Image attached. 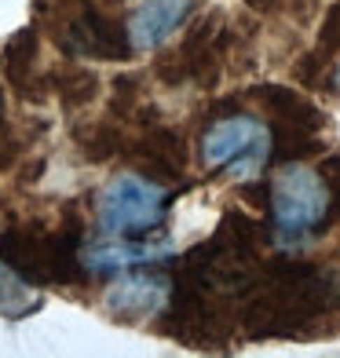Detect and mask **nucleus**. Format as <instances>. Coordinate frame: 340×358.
I'll return each instance as SVG.
<instances>
[{"label":"nucleus","instance_id":"6e6552de","mask_svg":"<svg viewBox=\"0 0 340 358\" xmlns=\"http://www.w3.org/2000/svg\"><path fill=\"white\" fill-rule=\"evenodd\" d=\"M333 80H337V88H340V66H337V73H333Z\"/></svg>","mask_w":340,"mask_h":358},{"label":"nucleus","instance_id":"f03ea898","mask_svg":"<svg viewBox=\"0 0 340 358\" xmlns=\"http://www.w3.org/2000/svg\"><path fill=\"white\" fill-rule=\"evenodd\" d=\"M330 213V187L307 165H285L271 179V216L282 241H300Z\"/></svg>","mask_w":340,"mask_h":358},{"label":"nucleus","instance_id":"20e7f679","mask_svg":"<svg viewBox=\"0 0 340 358\" xmlns=\"http://www.w3.org/2000/svg\"><path fill=\"white\" fill-rule=\"evenodd\" d=\"M165 303H169V278L143 267L113 274V282L103 292V307L121 322H147L165 311Z\"/></svg>","mask_w":340,"mask_h":358},{"label":"nucleus","instance_id":"f257e3e1","mask_svg":"<svg viewBox=\"0 0 340 358\" xmlns=\"http://www.w3.org/2000/svg\"><path fill=\"white\" fill-rule=\"evenodd\" d=\"M169 190L139 172H118L106 179V187L95 198V223L103 234L132 238L147 234L165 220Z\"/></svg>","mask_w":340,"mask_h":358},{"label":"nucleus","instance_id":"423d86ee","mask_svg":"<svg viewBox=\"0 0 340 358\" xmlns=\"http://www.w3.org/2000/svg\"><path fill=\"white\" fill-rule=\"evenodd\" d=\"M194 0H139L128 11V44L136 52H154L165 44L176 29L183 26V19L190 15Z\"/></svg>","mask_w":340,"mask_h":358},{"label":"nucleus","instance_id":"7ed1b4c3","mask_svg":"<svg viewBox=\"0 0 340 358\" xmlns=\"http://www.w3.org/2000/svg\"><path fill=\"white\" fill-rule=\"evenodd\" d=\"M267 154H271V132L260 117H249V113L220 117L201 136V161L234 179H253L267 165Z\"/></svg>","mask_w":340,"mask_h":358},{"label":"nucleus","instance_id":"39448f33","mask_svg":"<svg viewBox=\"0 0 340 358\" xmlns=\"http://www.w3.org/2000/svg\"><path fill=\"white\" fill-rule=\"evenodd\" d=\"M172 252V241H139L132 238H113L103 234L95 245H85L80 252V264H85L92 274H121V271H132V267H147L157 264Z\"/></svg>","mask_w":340,"mask_h":358},{"label":"nucleus","instance_id":"0eeeda50","mask_svg":"<svg viewBox=\"0 0 340 358\" xmlns=\"http://www.w3.org/2000/svg\"><path fill=\"white\" fill-rule=\"evenodd\" d=\"M41 296L29 289L26 278H19L11 267L0 264V315L4 318H26L29 311H37Z\"/></svg>","mask_w":340,"mask_h":358}]
</instances>
